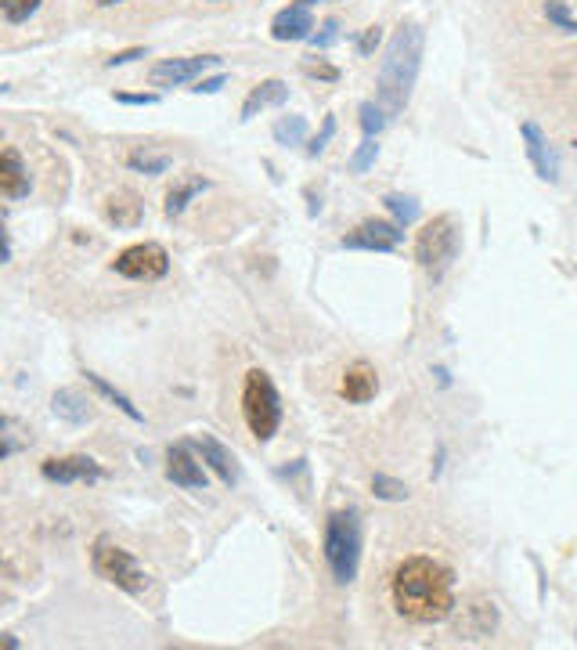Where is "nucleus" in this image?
Here are the masks:
<instances>
[{
	"instance_id": "obj_1",
	"label": "nucleus",
	"mask_w": 577,
	"mask_h": 650,
	"mask_svg": "<svg viewBox=\"0 0 577 650\" xmlns=\"http://www.w3.org/2000/svg\"><path fill=\"white\" fill-rule=\"evenodd\" d=\"M390 596L401 618L415 625H437L455 611V578L433 557H408L390 578Z\"/></svg>"
},
{
	"instance_id": "obj_2",
	"label": "nucleus",
	"mask_w": 577,
	"mask_h": 650,
	"mask_svg": "<svg viewBox=\"0 0 577 650\" xmlns=\"http://www.w3.org/2000/svg\"><path fill=\"white\" fill-rule=\"evenodd\" d=\"M422 51H426V29L419 22H401L386 44L383 65H379L376 102L386 109V116H397L412 102L415 80H419L422 69Z\"/></svg>"
},
{
	"instance_id": "obj_3",
	"label": "nucleus",
	"mask_w": 577,
	"mask_h": 650,
	"mask_svg": "<svg viewBox=\"0 0 577 650\" xmlns=\"http://www.w3.org/2000/svg\"><path fill=\"white\" fill-rule=\"evenodd\" d=\"M325 564L332 571V582L350 585L358 578L361 564V513L336 510L325 520Z\"/></svg>"
},
{
	"instance_id": "obj_4",
	"label": "nucleus",
	"mask_w": 577,
	"mask_h": 650,
	"mask_svg": "<svg viewBox=\"0 0 577 650\" xmlns=\"http://www.w3.org/2000/svg\"><path fill=\"white\" fill-rule=\"evenodd\" d=\"M242 416H246L249 434L257 437L260 445L271 441L282 427V398H278L275 383L264 369H249L246 383H242Z\"/></svg>"
},
{
	"instance_id": "obj_5",
	"label": "nucleus",
	"mask_w": 577,
	"mask_h": 650,
	"mask_svg": "<svg viewBox=\"0 0 577 650\" xmlns=\"http://www.w3.org/2000/svg\"><path fill=\"white\" fill-rule=\"evenodd\" d=\"M458 246H462V232H458L455 217H433L415 239V260L430 279H440L451 268V260L458 257Z\"/></svg>"
},
{
	"instance_id": "obj_6",
	"label": "nucleus",
	"mask_w": 577,
	"mask_h": 650,
	"mask_svg": "<svg viewBox=\"0 0 577 650\" xmlns=\"http://www.w3.org/2000/svg\"><path fill=\"white\" fill-rule=\"evenodd\" d=\"M91 567L98 578H105L109 585H116V589H123V593H130V596H141L148 589V575L138 567V560L130 557L123 546H116V542H109V539L94 542Z\"/></svg>"
},
{
	"instance_id": "obj_7",
	"label": "nucleus",
	"mask_w": 577,
	"mask_h": 650,
	"mask_svg": "<svg viewBox=\"0 0 577 650\" xmlns=\"http://www.w3.org/2000/svg\"><path fill=\"white\" fill-rule=\"evenodd\" d=\"M112 271L134 282H156L170 271V253L159 242H138V246H127L120 257L112 260Z\"/></svg>"
},
{
	"instance_id": "obj_8",
	"label": "nucleus",
	"mask_w": 577,
	"mask_h": 650,
	"mask_svg": "<svg viewBox=\"0 0 577 650\" xmlns=\"http://www.w3.org/2000/svg\"><path fill=\"white\" fill-rule=\"evenodd\" d=\"M220 65L217 55H192V58H166V62H156L148 69V84L152 87H177L188 84L195 76H202L206 69Z\"/></svg>"
},
{
	"instance_id": "obj_9",
	"label": "nucleus",
	"mask_w": 577,
	"mask_h": 650,
	"mask_svg": "<svg viewBox=\"0 0 577 650\" xmlns=\"http://www.w3.org/2000/svg\"><path fill=\"white\" fill-rule=\"evenodd\" d=\"M404 232L401 224H390V221H361L358 228L350 235H343V250H376V253H386L401 246Z\"/></svg>"
},
{
	"instance_id": "obj_10",
	"label": "nucleus",
	"mask_w": 577,
	"mask_h": 650,
	"mask_svg": "<svg viewBox=\"0 0 577 650\" xmlns=\"http://www.w3.org/2000/svg\"><path fill=\"white\" fill-rule=\"evenodd\" d=\"M166 477L177 484V488H188V492H206V470L192 455V445H174L166 455Z\"/></svg>"
},
{
	"instance_id": "obj_11",
	"label": "nucleus",
	"mask_w": 577,
	"mask_h": 650,
	"mask_svg": "<svg viewBox=\"0 0 577 650\" xmlns=\"http://www.w3.org/2000/svg\"><path fill=\"white\" fill-rule=\"evenodd\" d=\"M523 134V149H527V159L534 163V170H538L541 181H559V159L556 152H552L549 138H545V130L538 127V123H523L520 127Z\"/></svg>"
},
{
	"instance_id": "obj_12",
	"label": "nucleus",
	"mask_w": 577,
	"mask_h": 650,
	"mask_svg": "<svg viewBox=\"0 0 577 650\" xmlns=\"http://www.w3.org/2000/svg\"><path fill=\"white\" fill-rule=\"evenodd\" d=\"M40 474L55 484H76V481H98L101 466L91 455H62V459H44Z\"/></svg>"
},
{
	"instance_id": "obj_13",
	"label": "nucleus",
	"mask_w": 577,
	"mask_h": 650,
	"mask_svg": "<svg viewBox=\"0 0 577 650\" xmlns=\"http://www.w3.org/2000/svg\"><path fill=\"white\" fill-rule=\"evenodd\" d=\"M376 390H379V376L368 362H354L347 372H343V380H339V394H343L350 405H365V401H372L376 398Z\"/></svg>"
},
{
	"instance_id": "obj_14",
	"label": "nucleus",
	"mask_w": 577,
	"mask_h": 650,
	"mask_svg": "<svg viewBox=\"0 0 577 650\" xmlns=\"http://www.w3.org/2000/svg\"><path fill=\"white\" fill-rule=\"evenodd\" d=\"M311 29H314V19H311V8L293 0L285 11H278L275 22H271V37L275 40H311Z\"/></svg>"
},
{
	"instance_id": "obj_15",
	"label": "nucleus",
	"mask_w": 577,
	"mask_h": 650,
	"mask_svg": "<svg viewBox=\"0 0 577 650\" xmlns=\"http://www.w3.org/2000/svg\"><path fill=\"white\" fill-rule=\"evenodd\" d=\"M195 448H199V455H202V463L210 466L213 474L220 477V481L228 484H239V466H235V459H231V452L224 445H220L217 437H210V434H202L199 441H195Z\"/></svg>"
},
{
	"instance_id": "obj_16",
	"label": "nucleus",
	"mask_w": 577,
	"mask_h": 650,
	"mask_svg": "<svg viewBox=\"0 0 577 650\" xmlns=\"http://www.w3.org/2000/svg\"><path fill=\"white\" fill-rule=\"evenodd\" d=\"M29 170L22 163V156L15 149H4L0 156V192L8 195V199H26L29 195Z\"/></svg>"
},
{
	"instance_id": "obj_17",
	"label": "nucleus",
	"mask_w": 577,
	"mask_h": 650,
	"mask_svg": "<svg viewBox=\"0 0 577 650\" xmlns=\"http://www.w3.org/2000/svg\"><path fill=\"white\" fill-rule=\"evenodd\" d=\"M285 102H289V84H285V80H264V84L253 87L249 98L242 102V120L249 123L264 109H275V105H285Z\"/></svg>"
},
{
	"instance_id": "obj_18",
	"label": "nucleus",
	"mask_w": 577,
	"mask_h": 650,
	"mask_svg": "<svg viewBox=\"0 0 577 650\" xmlns=\"http://www.w3.org/2000/svg\"><path fill=\"white\" fill-rule=\"evenodd\" d=\"M51 412H55L58 419H65V423H73V427H83V423H91V419H94L91 401L83 398L80 390H73V387L55 390V398H51Z\"/></svg>"
},
{
	"instance_id": "obj_19",
	"label": "nucleus",
	"mask_w": 577,
	"mask_h": 650,
	"mask_svg": "<svg viewBox=\"0 0 577 650\" xmlns=\"http://www.w3.org/2000/svg\"><path fill=\"white\" fill-rule=\"evenodd\" d=\"M105 217H109L116 228H138L145 221V203H141L134 192H116L109 195V203H105Z\"/></svg>"
},
{
	"instance_id": "obj_20",
	"label": "nucleus",
	"mask_w": 577,
	"mask_h": 650,
	"mask_svg": "<svg viewBox=\"0 0 577 650\" xmlns=\"http://www.w3.org/2000/svg\"><path fill=\"white\" fill-rule=\"evenodd\" d=\"M206 188H210V181H206V177H184L181 185H174L170 188V192H166V206H163V214L170 217V221H177V217L184 214V210H188V203H192L195 195L199 192H206Z\"/></svg>"
},
{
	"instance_id": "obj_21",
	"label": "nucleus",
	"mask_w": 577,
	"mask_h": 650,
	"mask_svg": "<svg viewBox=\"0 0 577 650\" xmlns=\"http://www.w3.org/2000/svg\"><path fill=\"white\" fill-rule=\"evenodd\" d=\"M87 383H91V387L98 390V394H101L105 401H112V405H116V409H120L127 419H134V423H145V412H141L138 405H134V401H130L127 394H123V390H116L109 380H101L98 372H87Z\"/></svg>"
},
{
	"instance_id": "obj_22",
	"label": "nucleus",
	"mask_w": 577,
	"mask_h": 650,
	"mask_svg": "<svg viewBox=\"0 0 577 650\" xmlns=\"http://www.w3.org/2000/svg\"><path fill=\"white\" fill-rule=\"evenodd\" d=\"M170 163H174V159L166 156V152H148V149H138V152H130V156H127V167L138 170V174H148V177L166 174V170H170Z\"/></svg>"
},
{
	"instance_id": "obj_23",
	"label": "nucleus",
	"mask_w": 577,
	"mask_h": 650,
	"mask_svg": "<svg viewBox=\"0 0 577 650\" xmlns=\"http://www.w3.org/2000/svg\"><path fill=\"white\" fill-rule=\"evenodd\" d=\"M275 141L285 145V149L303 145V141H307V120H303V116H282V120L275 123Z\"/></svg>"
},
{
	"instance_id": "obj_24",
	"label": "nucleus",
	"mask_w": 577,
	"mask_h": 650,
	"mask_svg": "<svg viewBox=\"0 0 577 650\" xmlns=\"http://www.w3.org/2000/svg\"><path fill=\"white\" fill-rule=\"evenodd\" d=\"M386 206H390V214L397 217V224H401V228H408V224L419 221V203H415L412 195H386Z\"/></svg>"
},
{
	"instance_id": "obj_25",
	"label": "nucleus",
	"mask_w": 577,
	"mask_h": 650,
	"mask_svg": "<svg viewBox=\"0 0 577 650\" xmlns=\"http://www.w3.org/2000/svg\"><path fill=\"white\" fill-rule=\"evenodd\" d=\"M386 120H390V116H386V109L379 102L361 105V130H365V138H376L379 130L386 127Z\"/></svg>"
},
{
	"instance_id": "obj_26",
	"label": "nucleus",
	"mask_w": 577,
	"mask_h": 650,
	"mask_svg": "<svg viewBox=\"0 0 577 650\" xmlns=\"http://www.w3.org/2000/svg\"><path fill=\"white\" fill-rule=\"evenodd\" d=\"M0 8H4V19L11 26H22V22H29V15H37L40 0H0Z\"/></svg>"
},
{
	"instance_id": "obj_27",
	"label": "nucleus",
	"mask_w": 577,
	"mask_h": 650,
	"mask_svg": "<svg viewBox=\"0 0 577 650\" xmlns=\"http://www.w3.org/2000/svg\"><path fill=\"white\" fill-rule=\"evenodd\" d=\"M372 492H376V499H386V502H404V499H408V488H404L401 481H394V477H386V474L372 477Z\"/></svg>"
},
{
	"instance_id": "obj_28",
	"label": "nucleus",
	"mask_w": 577,
	"mask_h": 650,
	"mask_svg": "<svg viewBox=\"0 0 577 650\" xmlns=\"http://www.w3.org/2000/svg\"><path fill=\"white\" fill-rule=\"evenodd\" d=\"M545 19L567 33H577V19L567 11V0H545Z\"/></svg>"
},
{
	"instance_id": "obj_29",
	"label": "nucleus",
	"mask_w": 577,
	"mask_h": 650,
	"mask_svg": "<svg viewBox=\"0 0 577 650\" xmlns=\"http://www.w3.org/2000/svg\"><path fill=\"white\" fill-rule=\"evenodd\" d=\"M376 156H379V145H376V138H365V145H361L354 156H350V174H365L372 163H376Z\"/></svg>"
},
{
	"instance_id": "obj_30",
	"label": "nucleus",
	"mask_w": 577,
	"mask_h": 650,
	"mask_svg": "<svg viewBox=\"0 0 577 650\" xmlns=\"http://www.w3.org/2000/svg\"><path fill=\"white\" fill-rule=\"evenodd\" d=\"M336 40H339V22L336 19H325V22H321V33H311V44L321 47V51H325V47H332Z\"/></svg>"
},
{
	"instance_id": "obj_31",
	"label": "nucleus",
	"mask_w": 577,
	"mask_h": 650,
	"mask_svg": "<svg viewBox=\"0 0 577 650\" xmlns=\"http://www.w3.org/2000/svg\"><path fill=\"white\" fill-rule=\"evenodd\" d=\"M303 73L307 76H318V80H325V84H332V80H339V69L329 62H314V58H307L303 62Z\"/></svg>"
},
{
	"instance_id": "obj_32",
	"label": "nucleus",
	"mask_w": 577,
	"mask_h": 650,
	"mask_svg": "<svg viewBox=\"0 0 577 650\" xmlns=\"http://www.w3.org/2000/svg\"><path fill=\"white\" fill-rule=\"evenodd\" d=\"M332 134H336V120H332V116H325V123H321V134L311 141V145H307V156H321V152H325V145L332 141Z\"/></svg>"
},
{
	"instance_id": "obj_33",
	"label": "nucleus",
	"mask_w": 577,
	"mask_h": 650,
	"mask_svg": "<svg viewBox=\"0 0 577 650\" xmlns=\"http://www.w3.org/2000/svg\"><path fill=\"white\" fill-rule=\"evenodd\" d=\"M0 430H4V445H0V455L11 459L19 452V441H15V419H0Z\"/></svg>"
},
{
	"instance_id": "obj_34",
	"label": "nucleus",
	"mask_w": 577,
	"mask_h": 650,
	"mask_svg": "<svg viewBox=\"0 0 577 650\" xmlns=\"http://www.w3.org/2000/svg\"><path fill=\"white\" fill-rule=\"evenodd\" d=\"M379 40H383V29H379V26H368L365 33L358 37V51H361V55H372V51L379 47Z\"/></svg>"
},
{
	"instance_id": "obj_35",
	"label": "nucleus",
	"mask_w": 577,
	"mask_h": 650,
	"mask_svg": "<svg viewBox=\"0 0 577 650\" xmlns=\"http://www.w3.org/2000/svg\"><path fill=\"white\" fill-rule=\"evenodd\" d=\"M134 58H145V47H130V51H116V55H112V58H105V65H109V69H116V65L134 62Z\"/></svg>"
},
{
	"instance_id": "obj_36",
	"label": "nucleus",
	"mask_w": 577,
	"mask_h": 650,
	"mask_svg": "<svg viewBox=\"0 0 577 650\" xmlns=\"http://www.w3.org/2000/svg\"><path fill=\"white\" fill-rule=\"evenodd\" d=\"M116 102L120 105H156L159 102V94H116Z\"/></svg>"
},
{
	"instance_id": "obj_37",
	"label": "nucleus",
	"mask_w": 577,
	"mask_h": 650,
	"mask_svg": "<svg viewBox=\"0 0 577 650\" xmlns=\"http://www.w3.org/2000/svg\"><path fill=\"white\" fill-rule=\"evenodd\" d=\"M220 87H224V76H210V80H199V84L192 87L195 94H217Z\"/></svg>"
},
{
	"instance_id": "obj_38",
	"label": "nucleus",
	"mask_w": 577,
	"mask_h": 650,
	"mask_svg": "<svg viewBox=\"0 0 577 650\" xmlns=\"http://www.w3.org/2000/svg\"><path fill=\"white\" fill-rule=\"evenodd\" d=\"M101 8H112V4H123V0H98Z\"/></svg>"
},
{
	"instance_id": "obj_39",
	"label": "nucleus",
	"mask_w": 577,
	"mask_h": 650,
	"mask_svg": "<svg viewBox=\"0 0 577 650\" xmlns=\"http://www.w3.org/2000/svg\"><path fill=\"white\" fill-rule=\"evenodd\" d=\"M217 4H220V0H217Z\"/></svg>"
}]
</instances>
